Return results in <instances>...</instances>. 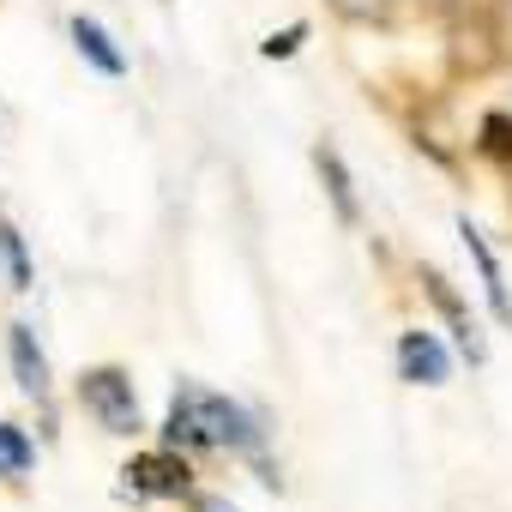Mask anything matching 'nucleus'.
<instances>
[{"label": "nucleus", "instance_id": "1", "mask_svg": "<svg viewBox=\"0 0 512 512\" xmlns=\"http://www.w3.org/2000/svg\"><path fill=\"white\" fill-rule=\"evenodd\" d=\"M163 440H169V446L253 452V446H260V428H253V416H247L235 398H223V392H205V386H181V392H175V404H169Z\"/></svg>", "mask_w": 512, "mask_h": 512}, {"label": "nucleus", "instance_id": "2", "mask_svg": "<svg viewBox=\"0 0 512 512\" xmlns=\"http://www.w3.org/2000/svg\"><path fill=\"white\" fill-rule=\"evenodd\" d=\"M79 404L97 416L103 434H139V392L127 368H85L79 374Z\"/></svg>", "mask_w": 512, "mask_h": 512}, {"label": "nucleus", "instance_id": "3", "mask_svg": "<svg viewBox=\"0 0 512 512\" xmlns=\"http://www.w3.org/2000/svg\"><path fill=\"white\" fill-rule=\"evenodd\" d=\"M121 476H127V488H133V494H151V500H181L193 470H187L181 446H163V452H139Z\"/></svg>", "mask_w": 512, "mask_h": 512}, {"label": "nucleus", "instance_id": "4", "mask_svg": "<svg viewBox=\"0 0 512 512\" xmlns=\"http://www.w3.org/2000/svg\"><path fill=\"white\" fill-rule=\"evenodd\" d=\"M398 374L410 380V386H446L452 380V356H446V344L434 338V332H404L398 338Z\"/></svg>", "mask_w": 512, "mask_h": 512}, {"label": "nucleus", "instance_id": "5", "mask_svg": "<svg viewBox=\"0 0 512 512\" xmlns=\"http://www.w3.org/2000/svg\"><path fill=\"white\" fill-rule=\"evenodd\" d=\"M7 356H13V380L25 398H49V356L37 350V332L25 320L7 326Z\"/></svg>", "mask_w": 512, "mask_h": 512}, {"label": "nucleus", "instance_id": "6", "mask_svg": "<svg viewBox=\"0 0 512 512\" xmlns=\"http://www.w3.org/2000/svg\"><path fill=\"white\" fill-rule=\"evenodd\" d=\"M458 235H464V253L476 260V278H482V296H488V308H494V320H506L512 326V296H506V278H500V260L488 253V241H482V229L464 217L458 223Z\"/></svg>", "mask_w": 512, "mask_h": 512}, {"label": "nucleus", "instance_id": "7", "mask_svg": "<svg viewBox=\"0 0 512 512\" xmlns=\"http://www.w3.org/2000/svg\"><path fill=\"white\" fill-rule=\"evenodd\" d=\"M422 284H428V302L440 308V320L452 326V338H458V350H464L470 362H482V332H476V320L464 314V302H458V296L446 290V278H440V272H422Z\"/></svg>", "mask_w": 512, "mask_h": 512}, {"label": "nucleus", "instance_id": "8", "mask_svg": "<svg viewBox=\"0 0 512 512\" xmlns=\"http://www.w3.org/2000/svg\"><path fill=\"white\" fill-rule=\"evenodd\" d=\"M73 43H79V55H85L103 79H121V73H127V55L115 49V37H109L97 19H85V13H79V19H73Z\"/></svg>", "mask_w": 512, "mask_h": 512}, {"label": "nucleus", "instance_id": "9", "mask_svg": "<svg viewBox=\"0 0 512 512\" xmlns=\"http://www.w3.org/2000/svg\"><path fill=\"white\" fill-rule=\"evenodd\" d=\"M320 175H326V193H332V205H338V223L344 229H356L362 223V205H356V187H350V169H344V157L332 151V145H320Z\"/></svg>", "mask_w": 512, "mask_h": 512}, {"label": "nucleus", "instance_id": "10", "mask_svg": "<svg viewBox=\"0 0 512 512\" xmlns=\"http://www.w3.org/2000/svg\"><path fill=\"white\" fill-rule=\"evenodd\" d=\"M0 266H7V284H13V290H31V284H37L31 253H25V235H19L13 217H0Z\"/></svg>", "mask_w": 512, "mask_h": 512}, {"label": "nucleus", "instance_id": "11", "mask_svg": "<svg viewBox=\"0 0 512 512\" xmlns=\"http://www.w3.org/2000/svg\"><path fill=\"white\" fill-rule=\"evenodd\" d=\"M37 464V446L19 422H0V476H25Z\"/></svg>", "mask_w": 512, "mask_h": 512}, {"label": "nucleus", "instance_id": "12", "mask_svg": "<svg viewBox=\"0 0 512 512\" xmlns=\"http://www.w3.org/2000/svg\"><path fill=\"white\" fill-rule=\"evenodd\" d=\"M482 151L488 157H512V121L506 115H482Z\"/></svg>", "mask_w": 512, "mask_h": 512}, {"label": "nucleus", "instance_id": "13", "mask_svg": "<svg viewBox=\"0 0 512 512\" xmlns=\"http://www.w3.org/2000/svg\"><path fill=\"white\" fill-rule=\"evenodd\" d=\"M302 37H308V25H290V31H272V37L260 43V55H266V61H290V55L302 49Z\"/></svg>", "mask_w": 512, "mask_h": 512}, {"label": "nucleus", "instance_id": "14", "mask_svg": "<svg viewBox=\"0 0 512 512\" xmlns=\"http://www.w3.org/2000/svg\"><path fill=\"white\" fill-rule=\"evenodd\" d=\"M193 512H241V506H229L223 494H199V500H193Z\"/></svg>", "mask_w": 512, "mask_h": 512}]
</instances>
